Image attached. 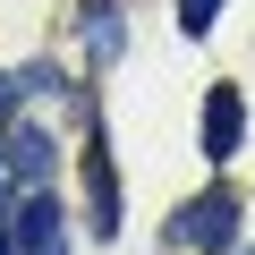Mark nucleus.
I'll use <instances>...</instances> for the list:
<instances>
[{"label": "nucleus", "instance_id": "1", "mask_svg": "<svg viewBox=\"0 0 255 255\" xmlns=\"http://www.w3.org/2000/svg\"><path fill=\"white\" fill-rule=\"evenodd\" d=\"M238 213H247V204H238L230 187H204L196 204L170 213V238H179V247H238Z\"/></svg>", "mask_w": 255, "mask_h": 255}, {"label": "nucleus", "instance_id": "2", "mask_svg": "<svg viewBox=\"0 0 255 255\" xmlns=\"http://www.w3.org/2000/svg\"><path fill=\"white\" fill-rule=\"evenodd\" d=\"M68 213H60V196L51 187H34L26 196V213H17V255H68V230H60Z\"/></svg>", "mask_w": 255, "mask_h": 255}, {"label": "nucleus", "instance_id": "3", "mask_svg": "<svg viewBox=\"0 0 255 255\" xmlns=\"http://www.w3.org/2000/svg\"><path fill=\"white\" fill-rule=\"evenodd\" d=\"M51 162H60V145L43 136V128H17V136H9V162H0V196H9V187H43Z\"/></svg>", "mask_w": 255, "mask_h": 255}, {"label": "nucleus", "instance_id": "4", "mask_svg": "<svg viewBox=\"0 0 255 255\" xmlns=\"http://www.w3.org/2000/svg\"><path fill=\"white\" fill-rule=\"evenodd\" d=\"M238 136H247V94L238 85H213V102H204V162H230Z\"/></svg>", "mask_w": 255, "mask_h": 255}, {"label": "nucleus", "instance_id": "5", "mask_svg": "<svg viewBox=\"0 0 255 255\" xmlns=\"http://www.w3.org/2000/svg\"><path fill=\"white\" fill-rule=\"evenodd\" d=\"M213 17H221V0H179V34H213Z\"/></svg>", "mask_w": 255, "mask_h": 255}, {"label": "nucleus", "instance_id": "6", "mask_svg": "<svg viewBox=\"0 0 255 255\" xmlns=\"http://www.w3.org/2000/svg\"><path fill=\"white\" fill-rule=\"evenodd\" d=\"M17 94H26L17 77H0V119H9V111H17Z\"/></svg>", "mask_w": 255, "mask_h": 255}, {"label": "nucleus", "instance_id": "7", "mask_svg": "<svg viewBox=\"0 0 255 255\" xmlns=\"http://www.w3.org/2000/svg\"><path fill=\"white\" fill-rule=\"evenodd\" d=\"M0 255H17V247H9V221H0Z\"/></svg>", "mask_w": 255, "mask_h": 255}, {"label": "nucleus", "instance_id": "8", "mask_svg": "<svg viewBox=\"0 0 255 255\" xmlns=\"http://www.w3.org/2000/svg\"><path fill=\"white\" fill-rule=\"evenodd\" d=\"M238 255H255V247H238Z\"/></svg>", "mask_w": 255, "mask_h": 255}]
</instances>
